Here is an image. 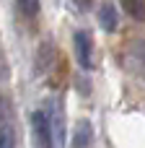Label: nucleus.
Segmentation results:
<instances>
[{
    "label": "nucleus",
    "mask_w": 145,
    "mask_h": 148,
    "mask_svg": "<svg viewBox=\"0 0 145 148\" xmlns=\"http://www.w3.org/2000/svg\"><path fill=\"white\" fill-rule=\"evenodd\" d=\"M0 117H5V101L0 99Z\"/></svg>",
    "instance_id": "obj_9"
},
{
    "label": "nucleus",
    "mask_w": 145,
    "mask_h": 148,
    "mask_svg": "<svg viewBox=\"0 0 145 148\" xmlns=\"http://www.w3.org/2000/svg\"><path fill=\"white\" fill-rule=\"evenodd\" d=\"M5 75H8V65H5V60H0V83L5 81Z\"/></svg>",
    "instance_id": "obj_8"
},
{
    "label": "nucleus",
    "mask_w": 145,
    "mask_h": 148,
    "mask_svg": "<svg viewBox=\"0 0 145 148\" xmlns=\"http://www.w3.org/2000/svg\"><path fill=\"white\" fill-rule=\"evenodd\" d=\"M91 138H93V127H91V122H86V120H80L78 125H75V148H86L91 143Z\"/></svg>",
    "instance_id": "obj_4"
},
{
    "label": "nucleus",
    "mask_w": 145,
    "mask_h": 148,
    "mask_svg": "<svg viewBox=\"0 0 145 148\" xmlns=\"http://www.w3.org/2000/svg\"><path fill=\"white\" fill-rule=\"evenodd\" d=\"M122 5L135 21H145V0H122Z\"/></svg>",
    "instance_id": "obj_5"
},
{
    "label": "nucleus",
    "mask_w": 145,
    "mask_h": 148,
    "mask_svg": "<svg viewBox=\"0 0 145 148\" xmlns=\"http://www.w3.org/2000/svg\"><path fill=\"white\" fill-rule=\"evenodd\" d=\"M78 3H80L83 8H86V5H91V0H78Z\"/></svg>",
    "instance_id": "obj_10"
},
{
    "label": "nucleus",
    "mask_w": 145,
    "mask_h": 148,
    "mask_svg": "<svg viewBox=\"0 0 145 148\" xmlns=\"http://www.w3.org/2000/svg\"><path fill=\"white\" fill-rule=\"evenodd\" d=\"M31 135H34V148H52L54 135H52V120L44 112L31 114Z\"/></svg>",
    "instance_id": "obj_1"
},
{
    "label": "nucleus",
    "mask_w": 145,
    "mask_h": 148,
    "mask_svg": "<svg viewBox=\"0 0 145 148\" xmlns=\"http://www.w3.org/2000/svg\"><path fill=\"white\" fill-rule=\"evenodd\" d=\"M99 21H101V26L106 29V31H114L117 29V8H114V3H101V10H99Z\"/></svg>",
    "instance_id": "obj_3"
},
{
    "label": "nucleus",
    "mask_w": 145,
    "mask_h": 148,
    "mask_svg": "<svg viewBox=\"0 0 145 148\" xmlns=\"http://www.w3.org/2000/svg\"><path fill=\"white\" fill-rule=\"evenodd\" d=\"M18 5H21V13L29 18H34L39 13V0H18Z\"/></svg>",
    "instance_id": "obj_6"
},
{
    "label": "nucleus",
    "mask_w": 145,
    "mask_h": 148,
    "mask_svg": "<svg viewBox=\"0 0 145 148\" xmlns=\"http://www.w3.org/2000/svg\"><path fill=\"white\" fill-rule=\"evenodd\" d=\"M75 55H78V62L83 68H91V52H93V42L86 31H75Z\"/></svg>",
    "instance_id": "obj_2"
},
{
    "label": "nucleus",
    "mask_w": 145,
    "mask_h": 148,
    "mask_svg": "<svg viewBox=\"0 0 145 148\" xmlns=\"http://www.w3.org/2000/svg\"><path fill=\"white\" fill-rule=\"evenodd\" d=\"M13 140H16L13 127H3V133H0V148H13Z\"/></svg>",
    "instance_id": "obj_7"
}]
</instances>
